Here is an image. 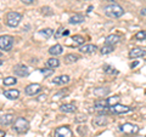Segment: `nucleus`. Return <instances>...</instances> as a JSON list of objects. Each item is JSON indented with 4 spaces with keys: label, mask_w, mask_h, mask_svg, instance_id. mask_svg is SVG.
<instances>
[{
    "label": "nucleus",
    "mask_w": 146,
    "mask_h": 137,
    "mask_svg": "<svg viewBox=\"0 0 146 137\" xmlns=\"http://www.w3.org/2000/svg\"><path fill=\"white\" fill-rule=\"evenodd\" d=\"M104 11H105V15L111 17V18H119V17H122L123 15H124L123 7L117 5V4H110V5L105 6Z\"/></svg>",
    "instance_id": "obj_1"
},
{
    "label": "nucleus",
    "mask_w": 146,
    "mask_h": 137,
    "mask_svg": "<svg viewBox=\"0 0 146 137\" xmlns=\"http://www.w3.org/2000/svg\"><path fill=\"white\" fill-rule=\"evenodd\" d=\"M29 129V123L25 118H17L12 125V130L17 134H26Z\"/></svg>",
    "instance_id": "obj_2"
},
{
    "label": "nucleus",
    "mask_w": 146,
    "mask_h": 137,
    "mask_svg": "<svg viewBox=\"0 0 146 137\" xmlns=\"http://www.w3.org/2000/svg\"><path fill=\"white\" fill-rule=\"evenodd\" d=\"M22 21V15L20 12H16V11H11V12H7L6 15V24L11 28H16V27L20 24V22Z\"/></svg>",
    "instance_id": "obj_3"
},
{
    "label": "nucleus",
    "mask_w": 146,
    "mask_h": 137,
    "mask_svg": "<svg viewBox=\"0 0 146 137\" xmlns=\"http://www.w3.org/2000/svg\"><path fill=\"white\" fill-rule=\"evenodd\" d=\"M13 46V36L11 35H0V50L10 51Z\"/></svg>",
    "instance_id": "obj_4"
},
{
    "label": "nucleus",
    "mask_w": 146,
    "mask_h": 137,
    "mask_svg": "<svg viewBox=\"0 0 146 137\" xmlns=\"http://www.w3.org/2000/svg\"><path fill=\"white\" fill-rule=\"evenodd\" d=\"M119 131L125 135H135L140 131V127L135 124H131V123H125V124L119 126Z\"/></svg>",
    "instance_id": "obj_5"
},
{
    "label": "nucleus",
    "mask_w": 146,
    "mask_h": 137,
    "mask_svg": "<svg viewBox=\"0 0 146 137\" xmlns=\"http://www.w3.org/2000/svg\"><path fill=\"white\" fill-rule=\"evenodd\" d=\"M54 137H73V132L68 126H60L55 130Z\"/></svg>",
    "instance_id": "obj_6"
},
{
    "label": "nucleus",
    "mask_w": 146,
    "mask_h": 137,
    "mask_svg": "<svg viewBox=\"0 0 146 137\" xmlns=\"http://www.w3.org/2000/svg\"><path fill=\"white\" fill-rule=\"evenodd\" d=\"M130 111H131L130 107L124 106V104H121V103H117L115 106L110 107V112L113 114H124V113H129Z\"/></svg>",
    "instance_id": "obj_7"
},
{
    "label": "nucleus",
    "mask_w": 146,
    "mask_h": 137,
    "mask_svg": "<svg viewBox=\"0 0 146 137\" xmlns=\"http://www.w3.org/2000/svg\"><path fill=\"white\" fill-rule=\"evenodd\" d=\"M13 73H15V75H17V76L25 78V76H28L29 68L25 65H16L13 67Z\"/></svg>",
    "instance_id": "obj_8"
},
{
    "label": "nucleus",
    "mask_w": 146,
    "mask_h": 137,
    "mask_svg": "<svg viewBox=\"0 0 146 137\" xmlns=\"http://www.w3.org/2000/svg\"><path fill=\"white\" fill-rule=\"evenodd\" d=\"M40 91H42V86L39 84H29L28 86H26V89H25L26 95H28V96H35V95H38Z\"/></svg>",
    "instance_id": "obj_9"
},
{
    "label": "nucleus",
    "mask_w": 146,
    "mask_h": 137,
    "mask_svg": "<svg viewBox=\"0 0 146 137\" xmlns=\"http://www.w3.org/2000/svg\"><path fill=\"white\" fill-rule=\"evenodd\" d=\"M13 120H15V117H13V114H11V113L1 114V115H0V125H3V126L11 125Z\"/></svg>",
    "instance_id": "obj_10"
},
{
    "label": "nucleus",
    "mask_w": 146,
    "mask_h": 137,
    "mask_svg": "<svg viewBox=\"0 0 146 137\" xmlns=\"http://www.w3.org/2000/svg\"><path fill=\"white\" fill-rule=\"evenodd\" d=\"M79 51L84 55H90V53H95L98 51V46L93 44H86V45H82L79 47Z\"/></svg>",
    "instance_id": "obj_11"
},
{
    "label": "nucleus",
    "mask_w": 146,
    "mask_h": 137,
    "mask_svg": "<svg viewBox=\"0 0 146 137\" xmlns=\"http://www.w3.org/2000/svg\"><path fill=\"white\" fill-rule=\"evenodd\" d=\"M94 108L96 109V111L101 112V111H106L107 108H110V104H108V101L107 99H96V101L94 102Z\"/></svg>",
    "instance_id": "obj_12"
},
{
    "label": "nucleus",
    "mask_w": 146,
    "mask_h": 137,
    "mask_svg": "<svg viewBox=\"0 0 146 137\" xmlns=\"http://www.w3.org/2000/svg\"><path fill=\"white\" fill-rule=\"evenodd\" d=\"M71 81V78L68 75H58L52 79V84L55 85H66Z\"/></svg>",
    "instance_id": "obj_13"
},
{
    "label": "nucleus",
    "mask_w": 146,
    "mask_h": 137,
    "mask_svg": "<svg viewBox=\"0 0 146 137\" xmlns=\"http://www.w3.org/2000/svg\"><path fill=\"white\" fill-rule=\"evenodd\" d=\"M3 95L5 96L6 98H9V99H17L18 96H20V91L15 90V89H10V90H5V91H4Z\"/></svg>",
    "instance_id": "obj_14"
},
{
    "label": "nucleus",
    "mask_w": 146,
    "mask_h": 137,
    "mask_svg": "<svg viewBox=\"0 0 146 137\" xmlns=\"http://www.w3.org/2000/svg\"><path fill=\"white\" fill-rule=\"evenodd\" d=\"M84 21H85V17L83 15H80V13H76V15L71 16L70 20H68L70 24H79V23H83Z\"/></svg>",
    "instance_id": "obj_15"
},
{
    "label": "nucleus",
    "mask_w": 146,
    "mask_h": 137,
    "mask_svg": "<svg viewBox=\"0 0 146 137\" xmlns=\"http://www.w3.org/2000/svg\"><path fill=\"white\" fill-rule=\"evenodd\" d=\"M146 55V51L144 49H141V47H135L133 50H130V52H129V56L130 58H138V57H143Z\"/></svg>",
    "instance_id": "obj_16"
},
{
    "label": "nucleus",
    "mask_w": 146,
    "mask_h": 137,
    "mask_svg": "<svg viewBox=\"0 0 146 137\" xmlns=\"http://www.w3.org/2000/svg\"><path fill=\"white\" fill-rule=\"evenodd\" d=\"M119 40H121V36L119 35H117V34H110L106 40H105V43H106V45H116L119 43Z\"/></svg>",
    "instance_id": "obj_17"
},
{
    "label": "nucleus",
    "mask_w": 146,
    "mask_h": 137,
    "mask_svg": "<svg viewBox=\"0 0 146 137\" xmlns=\"http://www.w3.org/2000/svg\"><path fill=\"white\" fill-rule=\"evenodd\" d=\"M72 44H71V46H82V45H84V38L82 35H73L72 36Z\"/></svg>",
    "instance_id": "obj_18"
},
{
    "label": "nucleus",
    "mask_w": 146,
    "mask_h": 137,
    "mask_svg": "<svg viewBox=\"0 0 146 137\" xmlns=\"http://www.w3.org/2000/svg\"><path fill=\"white\" fill-rule=\"evenodd\" d=\"M62 52H63V47L60 44H56L49 49V53L52 55V56H58V55H61Z\"/></svg>",
    "instance_id": "obj_19"
},
{
    "label": "nucleus",
    "mask_w": 146,
    "mask_h": 137,
    "mask_svg": "<svg viewBox=\"0 0 146 137\" xmlns=\"http://www.w3.org/2000/svg\"><path fill=\"white\" fill-rule=\"evenodd\" d=\"M60 111L63 113H74L77 111V108L74 104H72V103H65L60 107Z\"/></svg>",
    "instance_id": "obj_20"
},
{
    "label": "nucleus",
    "mask_w": 146,
    "mask_h": 137,
    "mask_svg": "<svg viewBox=\"0 0 146 137\" xmlns=\"http://www.w3.org/2000/svg\"><path fill=\"white\" fill-rule=\"evenodd\" d=\"M93 125L96 127H102L105 125H107V119L105 117H98L93 119Z\"/></svg>",
    "instance_id": "obj_21"
},
{
    "label": "nucleus",
    "mask_w": 146,
    "mask_h": 137,
    "mask_svg": "<svg viewBox=\"0 0 146 137\" xmlns=\"http://www.w3.org/2000/svg\"><path fill=\"white\" fill-rule=\"evenodd\" d=\"M79 56L78 55H76V53H68L65 56V63H67V65H71V63H74L79 60Z\"/></svg>",
    "instance_id": "obj_22"
},
{
    "label": "nucleus",
    "mask_w": 146,
    "mask_h": 137,
    "mask_svg": "<svg viewBox=\"0 0 146 137\" xmlns=\"http://www.w3.org/2000/svg\"><path fill=\"white\" fill-rule=\"evenodd\" d=\"M110 94V89L108 88H98L94 90V95L98 96V97H104Z\"/></svg>",
    "instance_id": "obj_23"
},
{
    "label": "nucleus",
    "mask_w": 146,
    "mask_h": 137,
    "mask_svg": "<svg viewBox=\"0 0 146 137\" xmlns=\"http://www.w3.org/2000/svg\"><path fill=\"white\" fill-rule=\"evenodd\" d=\"M46 67L48 68H51V69H54V68H57L58 66H60V61L57 60V58H55V57H51V58H49V60L46 61Z\"/></svg>",
    "instance_id": "obj_24"
},
{
    "label": "nucleus",
    "mask_w": 146,
    "mask_h": 137,
    "mask_svg": "<svg viewBox=\"0 0 146 137\" xmlns=\"http://www.w3.org/2000/svg\"><path fill=\"white\" fill-rule=\"evenodd\" d=\"M39 34L42 35V36H44L45 39H49L50 36H52L55 33H54V30L51 28H44L42 30H39Z\"/></svg>",
    "instance_id": "obj_25"
},
{
    "label": "nucleus",
    "mask_w": 146,
    "mask_h": 137,
    "mask_svg": "<svg viewBox=\"0 0 146 137\" xmlns=\"http://www.w3.org/2000/svg\"><path fill=\"white\" fill-rule=\"evenodd\" d=\"M17 83V79L15 76H7L3 80V84L5 86H11V85H15Z\"/></svg>",
    "instance_id": "obj_26"
},
{
    "label": "nucleus",
    "mask_w": 146,
    "mask_h": 137,
    "mask_svg": "<svg viewBox=\"0 0 146 137\" xmlns=\"http://www.w3.org/2000/svg\"><path fill=\"white\" fill-rule=\"evenodd\" d=\"M113 50H115V47L112 45H105V46L101 47L100 52H101V55H108V53H112Z\"/></svg>",
    "instance_id": "obj_27"
},
{
    "label": "nucleus",
    "mask_w": 146,
    "mask_h": 137,
    "mask_svg": "<svg viewBox=\"0 0 146 137\" xmlns=\"http://www.w3.org/2000/svg\"><path fill=\"white\" fill-rule=\"evenodd\" d=\"M104 70H105V73H106V74H116V73H117V70H116L115 67L108 66V65H106V66L104 67Z\"/></svg>",
    "instance_id": "obj_28"
},
{
    "label": "nucleus",
    "mask_w": 146,
    "mask_h": 137,
    "mask_svg": "<svg viewBox=\"0 0 146 137\" xmlns=\"http://www.w3.org/2000/svg\"><path fill=\"white\" fill-rule=\"evenodd\" d=\"M107 101H108L110 107H112V106H115V104L118 103V101H119V97H118V96H112V97H110Z\"/></svg>",
    "instance_id": "obj_29"
},
{
    "label": "nucleus",
    "mask_w": 146,
    "mask_h": 137,
    "mask_svg": "<svg viewBox=\"0 0 146 137\" xmlns=\"http://www.w3.org/2000/svg\"><path fill=\"white\" fill-rule=\"evenodd\" d=\"M135 39L136 40H145L146 39V30H140L135 34Z\"/></svg>",
    "instance_id": "obj_30"
},
{
    "label": "nucleus",
    "mask_w": 146,
    "mask_h": 137,
    "mask_svg": "<svg viewBox=\"0 0 146 137\" xmlns=\"http://www.w3.org/2000/svg\"><path fill=\"white\" fill-rule=\"evenodd\" d=\"M63 33H65V29L62 28V27H60L56 32H55V34H54V36H55V39H60L61 36H63Z\"/></svg>",
    "instance_id": "obj_31"
},
{
    "label": "nucleus",
    "mask_w": 146,
    "mask_h": 137,
    "mask_svg": "<svg viewBox=\"0 0 146 137\" xmlns=\"http://www.w3.org/2000/svg\"><path fill=\"white\" fill-rule=\"evenodd\" d=\"M40 73L44 75V76H50V75H52V73H54V69H40Z\"/></svg>",
    "instance_id": "obj_32"
},
{
    "label": "nucleus",
    "mask_w": 146,
    "mask_h": 137,
    "mask_svg": "<svg viewBox=\"0 0 146 137\" xmlns=\"http://www.w3.org/2000/svg\"><path fill=\"white\" fill-rule=\"evenodd\" d=\"M67 94H68L67 91H65V92H63V91H60L58 94H56V95L54 96V98H55V99H58V97H60V96H66Z\"/></svg>",
    "instance_id": "obj_33"
},
{
    "label": "nucleus",
    "mask_w": 146,
    "mask_h": 137,
    "mask_svg": "<svg viewBox=\"0 0 146 137\" xmlns=\"http://www.w3.org/2000/svg\"><path fill=\"white\" fill-rule=\"evenodd\" d=\"M23 4H26V5H31V4H33L34 0H21Z\"/></svg>",
    "instance_id": "obj_34"
},
{
    "label": "nucleus",
    "mask_w": 146,
    "mask_h": 137,
    "mask_svg": "<svg viewBox=\"0 0 146 137\" xmlns=\"http://www.w3.org/2000/svg\"><path fill=\"white\" fill-rule=\"evenodd\" d=\"M140 13H141V15H143V16H146V7L141 9V10H140Z\"/></svg>",
    "instance_id": "obj_35"
},
{
    "label": "nucleus",
    "mask_w": 146,
    "mask_h": 137,
    "mask_svg": "<svg viewBox=\"0 0 146 137\" xmlns=\"http://www.w3.org/2000/svg\"><path fill=\"white\" fill-rule=\"evenodd\" d=\"M45 97H46V96H45V95L39 96V97H38V101H43V99H45Z\"/></svg>",
    "instance_id": "obj_36"
},
{
    "label": "nucleus",
    "mask_w": 146,
    "mask_h": 137,
    "mask_svg": "<svg viewBox=\"0 0 146 137\" xmlns=\"http://www.w3.org/2000/svg\"><path fill=\"white\" fill-rule=\"evenodd\" d=\"M5 131H3V130H0V137H5Z\"/></svg>",
    "instance_id": "obj_37"
},
{
    "label": "nucleus",
    "mask_w": 146,
    "mask_h": 137,
    "mask_svg": "<svg viewBox=\"0 0 146 137\" xmlns=\"http://www.w3.org/2000/svg\"><path fill=\"white\" fill-rule=\"evenodd\" d=\"M68 34H70V30L65 29V33H63V36H66V35H68Z\"/></svg>",
    "instance_id": "obj_38"
},
{
    "label": "nucleus",
    "mask_w": 146,
    "mask_h": 137,
    "mask_svg": "<svg viewBox=\"0 0 146 137\" xmlns=\"http://www.w3.org/2000/svg\"><path fill=\"white\" fill-rule=\"evenodd\" d=\"M136 65H138V62H134V63H133V65H131V68H134V67H135Z\"/></svg>",
    "instance_id": "obj_39"
},
{
    "label": "nucleus",
    "mask_w": 146,
    "mask_h": 137,
    "mask_svg": "<svg viewBox=\"0 0 146 137\" xmlns=\"http://www.w3.org/2000/svg\"><path fill=\"white\" fill-rule=\"evenodd\" d=\"M105 1H112V4H113L115 1H117V0H105Z\"/></svg>",
    "instance_id": "obj_40"
},
{
    "label": "nucleus",
    "mask_w": 146,
    "mask_h": 137,
    "mask_svg": "<svg viewBox=\"0 0 146 137\" xmlns=\"http://www.w3.org/2000/svg\"><path fill=\"white\" fill-rule=\"evenodd\" d=\"M1 65H3V61H1V60H0V66H1Z\"/></svg>",
    "instance_id": "obj_41"
},
{
    "label": "nucleus",
    "mask_w": 146,
    "mask_h": 137,
    "mask_svg": "<svg viewBox=\"0 0 146 137\" xmlns=\"http://www.w3.org/2000/svg\"><path fill=\"white\" fill-rule=\"evenodd\" d=\"M3 56V53H1V51H0V57H1Z\"/></svg>",
    "instance_id": "obj_42"
}]
</instances>
